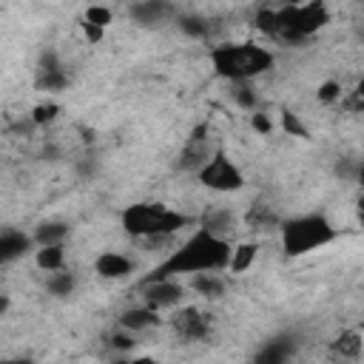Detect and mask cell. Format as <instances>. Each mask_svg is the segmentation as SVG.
<instances>
[{
    "instance_id": "cell-36",
    "label": "cell",
    "mask_w": 364,
    "mask_h": 364,
    "mask_svg": "<svg viewBox=\"0 0 364 364\" xmlns=\"http://www.w3.org/2000/svg\"><path fill=\"white\" fill-rule=\"evenodd\" d=\"M355 100H364V80L355 85Z\"/></svg>"
},
{
    "instance_id": "cell-8",
    "label": "cell",
    "mask_w": 364,
    "mask_h": 364,
    "mask_svg": "<svg viewBox=\"0 0 364 364\" xmlns=\"http://www.w3.org/2000/svg\"><path fill=\"white\" fill-rule=\"evenodd\" d=\"M210 324H213L210 316H208L205 310H199V307H182V310H176L173 318H171V327L176 330V336L188 338V341L205 338V336L210 333Z\"/></svg>"
},
{
    "instance_id": "cell-14",
    "label": "cell",
    "mask_w": 364,
    "mask_h": 364,
    "mask_svg": "<svg viewBox=\"0 0 364 364\" xmlns=\"http://www.w3.org/2000/svg\"><path fill=\"white\" fill-rule=\"evenodd\" d=\"M128 14L139 26H156V23H165L173 14V6H168V3H134L128 9Z\"/></svg>"
},
{
    "instance_id": "cell-22",
    "label": "cell",
    "mask_w": 364,
    "mask_h": 364,
    "mask_svg": "<svg viewBox=\"0 0 364 364\" xmlns=\"http://www.w3.org/2000/svg\"><path fill=\"white\" fill-rule=\"evenodd\" d=\"M230 97L236 100V105H239V108H245V111H250V114L256 111L259 97H256V91H253V85H250V82H233Z\"/></svg>"
},
{
    "instance_id": "cell-7",
    "label": "cell",
    "mask_w": 364,
    "mask_h": 364,
    "mask_svg": "<svg viewBox=\"0 0 364 364\" xmlns=\"http://www.w3.org/2000/svg\"><path fill=\"white\" fill-rule=\"evenodd\" d=\"M185 296V287L182 282L176 279H159V282H142V304L151 307V310H168V307H176Z\"/></svg>"
},
{
    "instance_id": "cell-24",
    "label": "cell",
    "mask_w": 364,
    "mask_h": 364,
    "mask_svg": "<svg viewBox=\"0 0 364 364\" xmlns=\"http://www.w3.org/2000/svg\"><path fill=\"white\" fill-rule=\"evenodd\" d=\"M179 28H182L188 37H196V40L208 37V23L199 20V17H179Z\"/></svg>"
},
{
    "instance_id": "cell-33",
    "label": "cell",
    "mask_w": 364,
    "mask_h": 364,
    "mask_svg": "<svg viewBox=\"0 0 364 364\" xmlns=\"http://www.w3.org/2000/svg\"><path fill=\"white\" fill-rule=\"evenodd\" d=\"M355 210H358V222L364 225V196H358V205H355Z\"/></svg>"
},
{
    "instance_id": "cell-15",
    "label": "cell",
    "mask_w": 364,
    "mask_h": 364,
    "mask_svg": "<svg viewBox=\"0 0 364 364\" xmlns=\"http://www.w3.org/2000/svg\"><path fill=\"white\" fill-rule=\"evenodd\" d=\"M37 247H48V245H65L68 236V225L65 222H43L37 225V230L31 233Z\"/></svg>"
},
{
    "instance_id": "cell-17",
    "label": "cell",
    "mask_w": 364,
    "mask_h": 364,
    "mask_svg": "<svg viewBox=\"0 0 364 364\" xmlns=\"http://www.w3.org/2000/svg\"><path fill=\"white\" fill-rule=\"evenodd\" d=\"M191 287H193L199 296L216 299V296H222V290H225V279H222L219 273H199V276H191Z\"/></svg>"
},
{
    "instance_id": "cell-21",
    "label": "cell",
    "mask_w": 364,
    "mask_h": 364,
    "mask_svg": "<svg viewBox=\"0 0 364 364\" xmlns=\"http://www.w3.org/2000/svg\"><path fill=\"white\" fill-rule=\"evenodd\" d=\"M34 82H37L40 91H63L68 85V74L63 68H57V71H37Z\"/></svg>"
},
{
    "instance_id": "cell-28",
    "label": "cell",
    "mask_w": 364,
    "mask_h": 364,
    "mask_svg": "<svg viewBox=\"0 0 364 364\" xmlns=\"http://www.w3.org/2000/svg\"><path fill=\"white\" fill-rule=\"evenodd\" d=\"M250 125H253L259 134H270V131H273V122H270L262 111H253V114H250Z\"/></svg>"
},
{
    "instance_id": "cell-5",
    "label": "cell",
    "mask_w": 364,
    "mask_h": 364,
    "mask_svg": "<svg viewBox=\"0 0 364 364\" xmlns=\"http://www.w3.org/2000/svg\"><path fill=\"white\" fill-rule=\"evenodd\" d=\"M336 239V228L321 213H301L282 222V250L287 256H307Z\"/></svg>"
},
{
    "instance_id": "cell-19",
    "label": "cell",
    "mask_w": 364,
    "mask_h": 364,
    "mask_svg": "<svg viewBox=\"0 0 364 364\" xmlns=\"http://www.w3.org/2000/svg\"><path fill=\"white\" fill-rule=\"evenodd\" d=\"M256 253H259V247H256L253 242H242V245H236V247H233V256H230V267H228V270H233V273L247 270V267L256 262Z\"/></svg>"
},
{
    "instance_id": "cell-3",
    "label": "cell",
    "mask_w": 364,
    "mask_h": 364,
    "mask_svg": "<svg viewBox=\"0 0 364 364\" xmlns=\"http://www.w3.org/2000/svg\"><path fill=\"white\" fill-rule=\"evenodd\" d=\"M208 63L216 77L233 82H250L273 68V51L259 43H219L210 46Z\"/></svg>"
},
{
    "instance_id": "cell-26",
    "label": "cell",
    "mask_w": 364,
    "mask_h": 364,
    "mask_svg": "<svg viewBox=\"0 0 364 364\" xmlns=\"http://www.w3.org/2000/svg\"><path fill=\"white\" fill-rule=\"evenodd\" d=\"M316 97H318V102H336V100H341V85L336 82V80H327V82H321L318 85V91H316Z\"/></svg>"
},
{
    "instance_id": "cell-35",
    "label": "cell",
    "mask_w": 364,
    "mask_h": 364,
    "mask_svg": "<svg viewBox=\"0 0 364 364\" xmlns=\"http://www.w3.org/2000/svg\"><path fill=\"white\" fill-rule=\"evenodd\" d=\"M3 364H34L31 358H6Z\"/></svg>"
},
{
    "instance_id": "cell-13",
    "label": "cell",
    "mask_w": 364,
    "mask_h": 364,
    "mask_svg": "<svg viewBox=\"0 0 364 364\" xmlns=\"http://www.w3.org/2000/svg\"><path fill=\"white\" fill-rule=\"evenodd\" d=\"M159 324V313L156 310H151V307H145V304H139V307H131V310H125L122 316H119V327L125 330V333H142V330H151V327H156Z\"/></svg>"
},
{
    "instance_id": "cell-31",
    "label": "cell",
    "mask_w": 364,
    "mask_h": 364,
    "mask_svg": "<svg viewBox=\"0 0 364 364\" xmlns=\"http://www.w3.org/2000/svg\"><path fill=\"white\" fill-rule=\"evenodd\" d=\"M97 168H100V159H97V156H82V165H80V171H82L85 176H88V173L94 176V173H97Z\"/></svg>"
},
{
    "instance_id": "cell-30",
    "label": "cell",
    "mask_w": 364,
    "mask_h": 364,
    "mask_svg": "<svg viewBox=\"0 0 364 364\" xmlns=\"http://www.w3.org/2000/svg\"><path fill=\"white\" fill-rule=\"evenodd\" d=\"M80 26H82V34H85V40H88V43H100V40H102V34H105V28L91 26V23H85V20H82Z\"/></svg>"
},
{
    "instance_id": "cell-9",
    "label": "cell",
    "mask_w": 364,
    "mask_h": 364,
    "mask_svg": "<svg viewBox=\"0 0 364 364\" xmlns=\"http://www.w3.org/2000/svg\"><path fill=\"white\" fill-rule=\"evenodd\" d=\"M216 151H219V148H213L210 139H188L185 148H182V154H179V162H176V165H179L182 171L199 173V171L213 159Z\"/></svg>"
},
{
    "instance_id": "cell-27",
    "label": "cell",
    "mask_w": 364,
    "mask_h": 364,
    "mask_svg": "<svg viewBox=\"0 0 364 364\" xmlns=\"http://www.w3.org/2000/svg\"><path fill=\"white\" fill-rule=\"evenodd\" d=\"M282 125H284V131H287V134H296V136H307L304 125H301V122H299V117H293L290 111H282Z\"/></svg>"
},
{
    "instance_id": "cell-20",
    "label": "cell",
    "mask_w": 364,
    "mask_h": 364,
    "mask_svg": "<svg viewBox=\"0 0 364 364\" xmlns=\"http://www.w3.org/2000/svg\"><path fill=\"white\" fill-rule=\"evenodd\" d=\"M74 284H77V279L71 270H57V273H48V279H46V290L51 296H71Z\"/></svg>"
},
{
    "instance_id": "cell-16",
    "label": "cell",
    "mask_w": 364,
    "mask_h": 364,
    "mask_svg": "<svg viewBox=\"0 0 364 364\" xmlns=\"http://www.w3.org/2000/svg\"><path fill=\"white\" fill-rule=\"evenodd\" d=\"M34 262H37V267H40V270H46V273L65 270V245H48V247H37Z\"/></svg>"
},
{
    "instance_id": "cell-10",
    "label": "cell",
    "mask_w": 364,
    "mask_h": 364,
    "mask_svg": "<svg viewBox=\"0 0 364 364\" xmlns=\"http://www.w3.org/2000/svg\"><path fill=\"white\" fill-rule=\"evenodd\" d=\"M34 245V236L23 233V230H14V228H6L0 233V262L9 264L14 259H20L23 253H28Z\"/></svg>"
},
{
    "instance_id": "cell-12",
    "label": "cell",
    "mask_w": 364,
    "mask_h": 364,
    "mask_svg": "<svg viewBox=\"0 0 364 364\" xmlns=\"http://www.w3.org/2000/svg\"><path fill=\"white\" fill-rule=\"evenodd\" d=\"M199 228H205L208 233H213V236H219V239H228V236L239 228V219H236L233 210H228V208H216V210H210V213L202 216Z\"/></svg>"
},
{
    "instance_id": "cell-29",
    "label": "cell",
    "mask_w": 364,
    "mask_h": 364,
    "mask_svg": "<svg viewBox=\"0 0 364 364\" xmlns=\"http://www.w3.org/2000/svg\"><path fill=\"white\" fill-rule=\"evenodd\" d=\"M111 347L114 350H131L134 347V333H117V336H111Z\"/></svg>"
},
{
    "instance_id": "cell-25",
    "label": "cell",
    "mask_w": 364,
    "mask_h": 364,
    "mask_svg": "<svg viewBox=\"0 0 364 364\" xmlns=\"http://www.w3.org/2000/svg\"><path fill=\"white\" fill-rule=\"evenodd\" d=\"M85 23L105 28V26L111 23V9H105V6H88V11H85Z\"/></svg>"
},
{
    "instance_id": "cell-18",
    "label": "cell",
    "mask_w": 364,
    "mask_h": 364,
    "mask_svg": "<svg viewBox=\"0 0 364 364\" xmlns=\"http://www.w3.org/2000/svg\"><path fill=\"white\" fill-rule=\"evenodd\" d=\"M361 350H364V341H361V336H358V333H353V330L341 333V336L333 341V353H336V355H341V358H358V355H361Z\"/></svg>"
},
{
    "instance_id": "cell-4",
    "label": "cell",
    "mask_w": 364,
    "mask_h": 364,
    "mask_svg": "<svg viewBox=\"0 0 364 364\" xmlns=\"http://www.w3.org/2000/svg\"><path fill=\"white\" fill-rule=\"evenodd\" d=\"M119 225L128 236H136V239H165L193 225V216L173 210L162 202H136L119 213Z\"/></svg>"
},
{
    "instance_id": "cell-11",
    "label": "cell",
    "mask_w": 364,
    "mask_h": 364,
    "mask_svg": "<svg viewBox=\"0 0 364 364\" xmlns=\"http://www.w3.org/2000/svg\"><path fill=\"white\" fill-rule=\"evenodd\" d=\"M94 270H97V276H102V279H125V276L134 270V264H131L128 256H122V253H117V250H102V253L94 259Z\"/></svg>"
},
{
    "instance_id": "cell-32",
    "label": "cell",
    "mask_w": 364,
    "mask_h": 364,
    "mask_svg": "<svg viewBox=\"0 0 364 364\" xmlns=\"http://www.w3.org/2000/svg\"><path fill=\"white\" fill-rule=\"evenodd\" d=\"M117 364H156L151 355H136V358H128V361H117Z\"/></svg>"
},
{
    "instance_id": "cell-6",
    "label": "cell",
    "mask_w": 364,
    "mask_h": 364,
    "mask_svg": "<svg viewBox=\"0 0 364 364\" xmlns=\"http://www.w3.org/2000/svg\"><path fill=\"white\" fill-rule=\"evenodd\" d=\"M196 176H199V182H202L205 188H210V191H216V193H236V191L245 188L242 171L225 156V151H216L213 159H210Z\"/></svg>"
},
{
    "instance_id": "cell-2",
    "label": "cell",
    "mask_w": 364,
    "mask_h": 364,
    "mask_svg": "<svg viewBox=\"0 0 364 364\" xmlns=\"http://www.w3.org/2000/svg\"><path fill=\"white\" fill-rule=\"evenodd\" d=\"M330 20L324 3H304V6H264L256 11V26L279 43H299L316 34Z\"/></svg>"
},
{
    "instance_id": "cell-23",
    "label": "cell",
    "mask_w": 364,
    "mask_h": 364,
    "mask_svg": "<svg viewBox=\"0 0 364 364\" xmlns=\"http://www.w3.org/2000/svg\"><path fill=\"white\" fill-rule=\"evenodd\" d=\"M57 114H60V105L57 102H40V105H34L31 108V122L34 125H48V122H54L57 119Z\"/></svg>"
},
{
    "instance_id": "cell-34",
    "label": "cell",
    "mask_w": 364,
    "mask_h": 364,
    "mask_svg": "<svg viewBox=\"0 0 364 364\" xmlns=\"http://www.w3.org/2000/svg\"><path fill=\"white\" fill-rule=\"evenodd\" d=\"M355 182H361V185H364V159L358 162V171H355Z\"/></svg>"
},
{
    "instance_id": "cell-1",
    "label": "cell",
    "mask_w": 364,
    "mask_h": 364,
    "mask_svg": "<svg viewBox=\"0 0 364 364\" xmlns=\"http://www.w3.org/2000/svg\"><path fill=\"white\" fill-rule=\"evenodd\" d=\"M230 256H233V245L228 239H219V236L208 233L205 228H196L176 250L168 253L165 262L156 264V270L145 282L199 276V273H222L230 267Z\"/></svg>"
}]
</instances>
